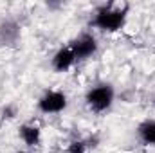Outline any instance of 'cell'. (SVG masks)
I'll return each mask as SVG.
<instances>
[{
    "instance_id": "11",
    "label": "cell",
    "mask_w": 155,
    "mask_h": 153,
    "mask_svg": "<svg viewBox=\"0 0 155 153\" xmlns=\"http://www.w3.org/2000/svg\"><path fill=\"white\" fill-rule=\"evenodd\" d=\"M15 153H29V151H24V150H18V151H15Z\"/></svg>"
},
{
    "instance_id": "3",
    "label": "cell",
    "mask_w": 155,
    "mask_h": 153,
    "mask_svg": "<svg viewBox=\"0 0 155 153\" xmlns=\"http://www.w3.org/2000/svg\"><path fill=\"white\" fill-rule=\"evenodd\" d=\"M38 108L43 114H60L67 108V96L58 90H49L40 97Z\"/></svg>"
},
{
    "instance_id": "1",
    "label": "cell",
    "mask_w": 155,
    "mask_h": 153,
    "mask_svg": "<svg viewBox=\"0 0 155 153\" xmlns=\"http://www.w3.org/2000/svg\"><path fill=\"white\" fill-rule=\"evenodd\" d=\"M126 15H128V4H124L123 7H114L112 4L108 5H101L92 20H90V25L99 29V31H107V33H116L119 31L124 22H126Z\"/></svg>"
},
{
    "instance_id": "6",
    "label": "cell",
    "mask_w": 155,
    "mask_h": 153,
    "mask_svg": "<svg viewBox=\"0 0 155 153\" xmlns=\"http://www.w3.org/2000/svg\"><path fill=\"white\" fill-rule=\"evenodd\" d=\"M74 61H76V56H74L72 49L71 47H63V49H60L52 56V61L51 63H52V69L56 72H65V70H69L74 65Z\"/></svg>"
},
{
    "instance_id": "5",
    "label": "cell",
    "mask_w": 155,
    "mask_h": 153,
    "mask_svg": "<svg viewBox=\"0 0 155 153\" xmlns=\"http://www.w3.org/2000/svg\"><path fill=\"white\" fill-rule=\"evenodd\" d=\"M20 41V25L16 20L7 18L0 22V43L15 47Z\"/></svg>"
},
{
    "instance_id": "4",
    "label": "cell",
    "mask_w": 155,
    "mask_h": 153,
    "mask_svg": "<svg viewBox=\"0 0 155 153\" xmlns=\"http://www.w3.org/2000/svg\"><path fill=\"white\" fill-rule=\"evenodd\" d=\"M69 47L72 49L76 60H87L92 54H96V50H97V40L94 38L92 34H88V33H83Z\"/></svg>"
},
{
    "instance_id": "10",
    "label": "cell",
    "mask_w": 155,
    "mask_h": 153,
    "mask_svg": "<svg viewBox=\"0 0 155 153\" xmlns=\"http://www.w3.org/2000/svg\"><path fill=\"white\" fill-rule=\"evenodd\" d=\"M4 117H7V119H11V117H13V112H11V106H7V108L4 110Z\"/></svg>"
},
{
    "instance_id": "9",
    "label": "cell",
    "mask_w": 155,
    "mask_h": 153,
    "mask_svg": "<svg viewBox=\"0 0 155 153\" xmlns=\"http://www.w3.org/2000/svg\"><path fill=\"white\" fill-rule=\"evenodd\" d=\"M67 153H87V142H83V141L71 142L67 148Z\"/></svg>"
},
{
    "instance_id": "2",
    "label": "cell",
    "mask_w": 155,
    "mask_h": 153,
    "mask_svg": "<svg viewBox=\"0 0 155 153\" xmlns=\"http://www.w3.org/2000/svg\"><path fill=\"white\" fill-rule=\"evenodd\" d=\"M114 86L110 83H99L96 86H92L87 96H85V101H87V106L96 112V114H101V112H107L112 103H114Z\"/></svg>"
},
{
    "instance_id": "8",
    "label": "cell",
    "mask_w": 155,
    "mask_h": 153,
    "mask_svg": "<svg viewBox=\"0 0 155 153\" xmlns=\"http://www.w3.org/2000/svg\"><path fill=\"white\" fill-rule=\"evenodd\" d=\"M137 137L143 144L155 146V119H146L137 126Z\"/></svg>"
},
{
    "instance_id": "7",
    "label": "cell",
    "mask_w": 155,
    "mask_h": 153,
    "mask_svg": "<svg viewBox=\"0 0 155 153\" xmlns=\"http://www.w3.org/2000/svg\"><path fill=\"white\" fill-rule=\"evenodd\" d=\"M18 133H20V139L24 141V144H25V146L35 148V146H38V144H40V139H41V130H40L36 124L25 122V124H22V126H20Z\"/></svg>"
}]
</instances>
